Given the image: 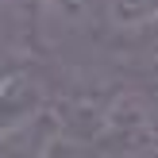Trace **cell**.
Wrapping results in <instances>:
<instances>
[{"mask_svg":"<svg viewBox=\"0 0 158 158\" xmlns=\"http://www.w3.org/2000/svg\"><path fill=\"white\" fill-rule=\"evenodd\" d=\"M43 108V93L27 73H12L8 85L0 89V139H12L23 131Z\"/></svg>","mask_w":158,"mask_h":158,"instance_id":"6da1fadb","label":"cell"},{"mask_svg":"<svg viewBox=\"0 0 158 158\" xmlns=\"http://www.w3.org/2000/svg\"><path fill=\"white\" fill-rule=\"evenodd\" d=\"M43 151H46V143H39V147H23L19 139H15L12 151H0V158H43Z\"/></svg>","mask_w":158,"mask_h":158,"instance_id":"277c9868","label":"cell"},{"mask_svg":"<svg viewBox=\"0 0 158 158\" xmlns=\"http://www.w3.org/2000/svg\"><path fill=\"white\" fill-rule=\"evenodd\" d=\"M43 158H73V151H69V143H66V139H46Z\"/></svg>","mask_w":158,"mask_h":158,"instance_id":"5b68a950","label":"cell"},{"mask_svg":"<svg viewBox=\"0 0 158 158\" xmlns=\"http://www.w3.org/2000/svg\"><path fill=\"white\" fill-rule=\"evenodd\" d=\"M104 12L120 27H147L158 19V0H108Z\"/></svg>","mask_w":158,"mask_h":158,"instance_id":"7a4b0ae2","label":"cell"},{"mask_svg":"<svg viewBox=\"0 0 158 158\" xmlns=\"http://www.w3.org/2000/svg\"><path fill=\"white\" fill-rule=\"evenodd\" d=\"M97 4L100 0H46V15H54L66 27H77V23H85L97 12Z\"/></svg>","mask_w":158,"mask_h":158,"instance_id":"3957f363","label":"cell"},{"mask_svg":"<svg viewBox=\"0 0 158 158\" xmlns=\"http://www.w3.org/2000/svg\"><path fill=\"white\" fill-rule=\"evenodd\" d=\"M151 158H158V151H154V154H151Z\"/></svg>","mask_w":158,"mask_h":158,"instance_id":"52a82bcc","label":"cell"},{"mask_svg":"<svg viewBox=\"0 0 158 158\" xmlns=\"http://www.w3.org/2000/svg\"><path fill=\"white\" fill-rule=\"evenodd\" d=\"M8 77H12V73H8V66H0V89L8 85Z\"/></svg>","mask_w":158,"mask_h":158,"instance_id":"8992f818","label":"cell"}]
</instances>
